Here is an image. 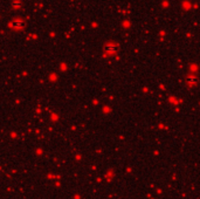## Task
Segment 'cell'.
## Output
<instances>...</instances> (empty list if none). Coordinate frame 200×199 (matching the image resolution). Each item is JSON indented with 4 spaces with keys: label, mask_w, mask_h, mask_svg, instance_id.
Instances as JSON below:
<instances>
[{
    "label": "cell",
    "mask_w": 200,
    "mask_h": 199,
    "mask_svg": "<svg viewBox=\"0 0 200 199\" xmlns=\"http://www.w3.org/2000/svg\"><path fill=\"white\" fill-rule=\"evenodd\" d=\"M24 26H25V21H24L22 19H20V18H15V19H13V20L10 22V27L12 29H15V30L22 29Z\"/></svg>",
    "instance_id": "6da1fadb"
},
{
    "label": "cell",
    "mask_w": 200,
    "mask_h": 199,
    "mask_svg": "<svg viewBox=\"0 0 200 199\" xmlns=\"http://www.w3.org/2000/svg\"><path fill=\"white\" fill-rule=\"evenodd\" d=\"M104 52L107 54H115L117 52V45L114 42H108L104 45Z\"/></svg>",
    "instance_id": "7a4b0ae2"
},
{
    "label": "cell",
    "mask_w": 200,
    "mask_h": 199,
    "mask_svg": "<svg viewBox=\"0 0 200 199\" xmlns=\"http://www.w3.org/2000/svg\"><path fill=\"white\" fill-rule=\"evenodd\" d=\"M187 83H188V85H197V82H198V79L196 77V76H187L186 79Z\"/></svg>",
    "instance_id": "3957f363"
},
{
    "label": "cell",
    "mask_w": 200,
    "mask_h": 199,
    "mask_svg": "<svg viewBox=\"0 0 200 199\" xmlns=\"http://www.w3.org/2000/svg\"><path fill=\"white\" fill-rule=\"evenodd\" d=\"M22 6V0H13L12 1V7L13 8H20Z\"/></svg>",
    "instance_id": "277c9868"
}]
</instances>
